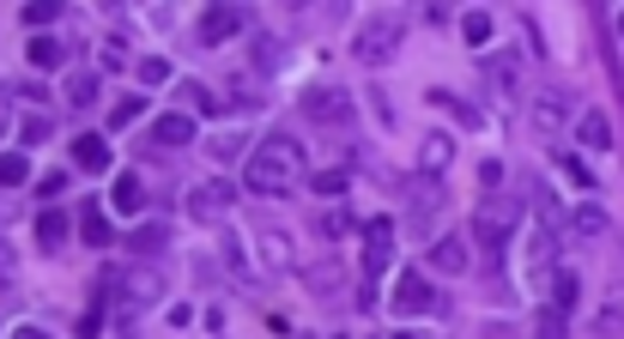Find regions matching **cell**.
I'll return each instance as SVG.
<instances>
[{
    "mask_svg": "<svg viewBox=\"0 0 624 339\" xmlns=\"http://www.w3.org/2000/svg\"><path fill=\"white\" fill-rule=\"evenodd\" d=\"M243 182H249V194L285 201V194L304 182V146H297L291 134H267L262 146L249 152V164H243Z\"/></svg>",
    "mask_w": 624,
    "mask_h": 339,
    "instance_id": "obj_1",
    "label": "cell"
},
{
    "mask_svg": "<svg viewBox=\"0 0 624 339\" xmlns=\"http://www.w3.org/2000/svg\"><path fill=\"white\" fill-rule=\"evenodd\" d=\"M400 43H407V19L400 12H376V19H364L352 31V61L358 68H388L400 55Z\"/></svg>",
    "mask_w": 624,
    "mask_h": 339,
    "instance_id": "obj_2",
    "label": "cell"
},
{
    "mask_svg": "<svg viewBox=\"0 0 624 339\" xmlns=\"http://www.w3.org/2000/svg\"><path fill=\"white\" fill-rule=\"evenodd\" d=\"M515 218H522V201H515V194H491L473 213V237L503 260V249H510V237H515Z\"/></svg>",
    "mask_w": 624,
    "mask_h": 339,
    "instance_id": "obj_3",
    "label": "cell"
},
{
    "mask_svg": "<svg viewBox=\"0 0 624 339\" xmlns=\"http://www.w3.org/2000/svg\"><path fill=\"white\" fill-rule=\"evenodd\" d=\"M297 103H304V115H309V122H321V127L352 122V110H358V103H352V91H346V85H309Z\"/></svg>",
    "mask_w": 624,
    "mask_h": 339,
    "instance_id": "obj_4",
    "label": "cell"
},
{
    "mask_svg": "<svg viewBox=\"0 0 624 339\" xmlns=\"http://www.w3.org/2000/svg\"><path fill=\"white\" fill-rule=\"evenodd\" d=\"M388 304H395V316H431V309H443V297L431 291V279L412 267H400L395 291H388Z\"/></svg>",
    "mask_w": 624,
    "mask_h": 339,
    "instance_id": "obj_5",
    "label": "cell"
},
{
    "mask_svg": "<svg viewBox=\"0 0 624 339\" xmlns=\"http://www.w3.org/2000/svg\"><path fill=\"white\" fill-rule=\"evenodd\" d=\"M231 206H237V194H231V182H194V188H188V213L194 218H201V225H206V218H225L231 213Z\"/></svg>",
    "mask_w": 624,
    "mask_h": 339,
    "instance_id": "obj_6",
    "label": "cell"
},
{
    "mask_svg": "<svg viewBox=\"0 0 624 339\" xmlns=\"http://www.w3.org/2000/svg\"><path fill=\"white\" fill-rule=\"evenodd\" d=\"M243 24H249V12H243V7H206V12H201V43L218 49V43H231Z\"/></svg>",
    "mask_w": 624,
    "mask_h": 339,
    "instance_id": "obj_7",
    "label": "cell"
},
{
    "mask_svg": "<svg viewBox=\"0 0 624 339\" xmlns=\"http://www.w3.org/2000/svg\"><path fill=\"white\" fill-rule=\"evenodd\" d=\"M388 260H395V218H370L364 225V267L382 273Z\"/></svg>",
    "mask_w": 624,
    "mask_h": 339,
    "instance_id": "obj_8",
    "label": "cell"
},
{
    "mask_svg": "<svg viewBox=\"0 0 624 339\" xmlns=\"http://www.w3.org/2000/svg\"><path fill=\"white\" fill-rule=\"evenodd\" d=\"M454 164V140L449 134H424L419 140V176H443Z\"/></svg>",
    "mask_w": 624,
    "mask_h": 339,
    "instance_id": "obj_9",
    "label": "cell"
},
{
    "mask_svg": "<svg viewBox=\"0 0 624 339\" xmlns=\"http://www.w3.org/2000/svg\"><path fill=\"white\" fill-rule=\"evenodd\" d=\"M188 140H194V122H188V115H158V122H152V146L182 152Z\"/></svg>",
    "mask_w": 624,
    "mask_h": 339,
    "instance_id": "obj_10",
    "label": "cell"
},
{
    "mask_svg": "<svg viewBox=\"0 0 624 339\" xmlns=\"http://www.w3.org/2000/svg\"><path fill=\"white\" fill-rule=\"evenodd\" d=\"M467 260H473V255H467V243L454 237V230H449V237H431V267L437 273H467Z\"/></svg>",
    "mask_w": 624,
    "mask_h": 339,
    "instance_id": "obj_11",
    "label": "cell"
},
{
    "mask_svg": "<svg viewBox=\"0 0 624 339\" xmlns=\"http://www.w3.org/2000/svg\"><path fill=\"white\" fill-rule=\"evenodd\" d=\"M73 164L91 170V176H103V170H110V140H103V134H80V140H73Z\"/></svg>",
    "mask_w": 624,
    "mask_h": 339,
    "instance_id": "obj_12",
    "label": "cell"
},
{
    "mask_svg": "<svg viewBox=\"0 0 624 339\" xmlns=\"http://www.w3.org/2000/svg\"><path fill=\"white\" fill-rule=\"evenodd\" d=\"M110 206H115V213H140V206H146V182H140L134 170H122L115 188H110Z\"/></svg>",
    "mask_w": 624,
    "mask_h": 339,
    "instance_id": "obj_13",
    "label": "cell"
},
{
    "mask_svg": "<svg viewBox=\"0 0 624 339\" xmlns=\"http://www.w3.org/2000/svg\"><path fill=\"white\" fill-rule=\"evenodd\" d=\"M68 213H55V206H43V213H37V243H43L49 255H61V243H68Z\"/></svg>",
    "mask_w": 624,
    "mask_h": 339,
    "instance_id": "obj_14",
    "label": "cell"
},
{
    "mask_svg": "<svg viewBox=\"0 0 624 339\" xmlns=\"http://www.w3.org/2000/svg\"><path fill=\"white\" fill-rule=\"evenodd\" d=\"M576 140H582L589 152H613V122H606L601 110H589V115L576 122Z\"/></svg>",
    "mask_w": 624,
    "mask_h": 339,
    "instance_id": "obj_15",
    "label": "cell"
},
{
    "mask_svg": "<svg viewBox=\"0 0 624 339\" xmlns=\"http://www.w3.org/2000/svg\"><path fill=\"white\" fill-rule=\"evenodd\" d=\"M424 103H431V110H449L461 127H485V115H479V110H467V103L454 97V91H443V85H437V91H424Z\"/></svg>",
    "mask_w": 624,
    "mask_h": 339,
    "instance_id": "obj_16",
    "label": "cell"
},
{
    "mask_svg": "<svg viewBox=\"0 0 624 339\" xmlns=\"http://www.w3.org/2000/svg\"><path fill=\"white\" fill-rule=\"evenodd\" d=\"M80 237L91 243V249H110V243H115V237H110V213H103L98 201H91L85 213H80Z\"/></svg>",
    "mask_w": 624,
    "mask_h": 339,
    "instance_id": "obj_17",
    "label": "cell"
},
{
    "mask_svg": "<svg viewBox=\"0 0 624 339\" xmlns=\"http://www.w3.org/2000/svg\"><path fill=\"white\" fill-rule=\"evenodd\" d=\"M262 255H267V267L297 273V255H291V237H285V230H262Z\"/></svg>",
    "mask_w": 624,
    "mask_h": 339,
    "instance_id": "obj_18",
    "label": "cell"
},
{
    "mask_svg": "<svg viewBox=\"0 0 624 339\" xmlns=\"http://www.w3.org/2000/svg\"><path fill=\"white\" fill-rule=\"evenodd\" d=\"M576 297H582V279L570 267H557L552 273V309H557V316H570V309H576Z\"/></svg>",
    "mask_w": 624,
    "mask_h": 339,
    "instance_id": "obj_19",
    "label": "cell"
},
{
    "mask_svg": "<svg viewBox=\"0 0 624 339\" xmlns=\"http://www.w3.org/2000/svg\"><path fill=\"white\" fill-rule=\"evenodd\" d=\"M437 206H443V194H437V176H419V182H412V218L424 225Z\"/></svg>",
    "mask_w": 624,
    "mask_h": 339,
    "instance_id": "obj_20",
    "label": "cell"
},
{
    "mask_svg": "<svg viewBox=\"0 0 624 339\" xmlns=\"http://www.w3.org/2000/svg\"><path fill=\"white\" fill-rule=\"evenodd\" d=\"M134 249L140 255H164V249H171V225H164V218H158V225H140L134 230Z\"/></svg>",
    "mask_w": 624,
    "mask_h": 339,
    "instance_id": "obj_21",
    "label": "cell"
},
{
    "mask_svg": "<svg viewBox=\"0 0 624 339\" xmlns=\"http://www.w3.org/2000/svg\"><path fill=\"white\" fill-rule=\"evenodd\" d=\"M570 230H576V237H606V213L601 206H576V213H570Z\"/></svg>",
    "mask_w": 624,
    "mask_h": 339,
    "instance_id": "obj_22",
    "label": "cell"
},
{
    "mask_svg": "<svg viewBox=\"0 0 624 339\" xmlns=\"http://www.w3.org/2000/svg\"><path fill=\"white\" fill-rule=\"evenodd\" d=\"M19 182H31V158L24 152H0V188H19Z\"/></svg>",
    "mask_w": 624,
    "mask_h": 339,
    "instance_id": "obj_23",
    "label": "cell"
},
{
    "mask_svg": "<svg viewBox=\"0 0 624 339\" xmlns=\"http://www.w3.org/2000/svg\"><path fill=\"white\" fill-rule=\"evenodd\" d=\"M91 103H98V80H91V73H73L68 80V110H91Z\"/></svg>",
    "mask_w": 624,
    "mask_h": 339,
    "instance_id": "obj_24",
    "label": "cell"
},
{
    "mask_svg": "<svg viewBox=\"0 0 624 339\" xmlns=\"http://www.w3.org/2000/svg\"><path fill=\"white\" fill-rule=\"evenodd\" d=\"M61 61H68V49H61L55 37H37L31 43V68H61Z\"/></svg>",
    "mask_w": 624,
    "mask_h": 339,
    "instance_id": "obj_25",
    "label": "cell"
},
{
    "mask_svg": "<svg viewBox=\"0 0 624 339\" xmlns=\"http://www.w3.org/2000/svg\"><path fill=\"white\" fill-rule=\"evenodd\" d=\"M140 115H146V97H122L110 110V134H115V127H127V122H140Z\"/></svg>",
    "mask_w": 624,
    "mask_h": 339,
    "instance_id": "obj_26",
    "label": "cell"
},
{
    "mask_svg": "<svg viewBox=\"0 0 624 339\" xmlns=\"http://www.w3.org/2000/svg\"><path fill=\"white\" fill-rule=\"evenodd\" d=\"M461 37H467V43H491V12H467Z\"/></svg>",
    "mask_w": 624,
    "mask_h": 339,
    "instance_id": "obj_27",
    "label": "cell"
},
{
    "mask_svg": "<svg viewBox=\"0 0 624 339\" xmlns=\"http://www.w3.org/2000/svg\"><path fill=\"white\" fill-rule=\"evenodd\" d=\"M534 115H540L545 127H552V122H564V97H557V91H545V97H534Z\"/></svg>",
    "mask_w": 624,
    "mask_h": 339,
    "instance_id": "obj_28",
    "label": "cell"
},
{
    "mask_svg": "<svg viewBox=\"0 0 624 339\" xmlns=\"http://www.w3.org/2000/svg\"><path fill=\"white\" fill-rule=\"evenodd\" d=\"M37 194H43V201H61V194H68V170H49V176H37Z\"/></svg>",
    "mask_w": 624,
    "mask_h": 339,
    "instance_id": "obj_29",
    "label": "cell"
},
{
    "mask_svg": "<svg viewBox=\"0 0 624 339\" xmlns=\"http://www.w3.org/2000/svg\"><path fill=\"white\" fill-rule=\"evenodd\" d=\"M55 19H61L55 0H37V7H24V24H37V31H43V24H55Z\"/></svg>",
    "mask_w": 624,
    "mask_h": 339,
    "instance_id": "obj_30",
    "label": "cell"
},
{
    "mask_svg": "<svg viewBox=\"0 0 624 339\" xmlns=\"http://www.w3.org/2000/svg\"><path fill=\"white\" fill-rule=\"evenodd\" d=\"M316 230H321V237H346V230H352V218H346L340 206H334V213H321V218H316Z\"/></svg>",
    "mask_w": 624,
    "mask_h": 339,
    "instance_id": "obj_31",
    "label": "cell"
},
{
    "mask_svg": "<svg viewBox=\"0 0 624 339\" xmlns=\"http://www.w3.org/2000/svg\"><path fill=\"white\" fill-rule=\"evenodd\" d=\"M140 80H146V85H164V80H171V61H164V55H146V61H140Z\"/></svg>",
    "mask_w": 624,
    "mask_h": 339,
    "instance_id": "obj_32",
    "label": "cell"
},
{
    "mask_svg": "<svg viewBox=\"0 0 624 339\" xmlns=\"http://www.w3.org/2000/svg\"><path fill=\"white\" fill-rule=\"evenodd\" d=\"M346 182H352L346 170H321V176H316V194H328V201H334V194H346Z\"/></svg>",
    "mask_w": 624,
    "mask_h": 339,
    "instance_id": "obj_33",
    "label": "cell"
},
{
    "mask_svg": "<svg viewBox=\"0 0 624 339\" xmlns=\"http://www.w3.org/2000/svg\"><path fill=\"white\" fill-rule=\"evenodd\" d=\"M12 279H19V249L0 237V285H12Z\"/></svg>",
    "mask_w": 624,
    "mask_h": 339,
    "instance_id": "obj_34",
    "label": "cell"
},
{
    "mask_svg": "<svg viewBox=\"0 0 624 339\" xmlns=\"http://www.w3.org/2000/svg\"><path fill=\"white\" fill-rule=\"evenodd\" d=\"M534 339H564V316H557V309H540V328H534Z\"/></svg>",
    "mask_w": 624,
    "mask_h": 339,
    "instance_id": "obj_35",
    "label": "cell"
},
{
    "mask_svg": "<svg viewBox=\"0 0 624 339\" xmlns=\"http://www.w3.org/2000/svg\"><path fill=\"white\" fill-rule=\"evenodd\" d=\"M103 68H127V43H122V37H110V43H103Z\"/></svg>",
    "mask_w": 624,
    "mask_h": 339,
    "instance_id": "obj_36",
    "label": "cell"
},
{
    "mask_svg": "<svg viewBox=\"0 0 624 339\" xmlns=\"http://www.w3.org/2000/svg\"><path fill=\"white\" fill-rule=\"evenodd\" d=\"M206 146H213V158H237L243 140H237V134H218V140H206Z\"/></svg>",
    "mask_w": 624,
    "mask_h": 339,
    "instance_id": "obj_37",
    "label": "cell"
},
{
    "mask_svg": "<svg viewBox=\"0 0 624 339\" xmlns=\"http://www.w3.org/2000/svg\"><path fill=\"white\" fill-rule=\"evenodd\" d=\"M12 127V110H7V91H0V134Z\"/></svg>",
    "mask_w": 624,
    "mask_h": 339,
    "instance_id": "obj_38",
    "label": "cell"
},
{
    "mask_svg": "<svg viewBox=\"0 0 624 339\" xmlns=\"http://www.w3.org/2000/svg\"><path fill=\"white\" fill-rule=\"evenodd\" d=\"M12 339H49L43 328H12Z\"/></svg>",
    "mask_w": 624,
    "mask_h": 339,
    "instance_id": "obj_39",
    "label": "cell"
},
{
    "mask_svg": "<svg viewBox=\"0 0 624 339\" xmlns=\"http://www.w3.org/2000/svg\"><path fill=\"white\" fill-rule=\"evenodd\" d=\"M395 339H424V333H395Z\"/></svg>",
    "mask_w": 624,
    "mask_h": 339,
    "instance_id": "obj_40",
    "label": "cell"
}]
</instances>
